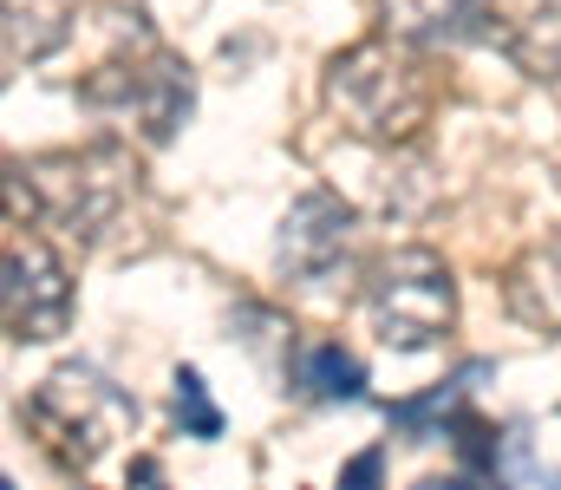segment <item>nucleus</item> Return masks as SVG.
Listing matches in <instances>:
<instances>
[{"mask_svg":"<svg viewBox=\"0 0 561 490\" xmlns=\"http://www.w3.org/2000/svg\"><path fill=\"white\" fill-rule=\"evenodd\" d=\"M26 425L46 438L53 458L92 471L118 438L138 432V399L125 386H112L105 373L92 366H59L33 399H26Z\"/></svg>","mask_w":561,"mask_h":490,"instance_id":"3","label":"nucleus"},{"mask_svg":"<svg viewBox=\"0 0 561 490\" xmlns=\"http://www.w3.org/2000/svg\"><path fill=\"white\" fill-rule=\"evenodd\" d=\"M510 315L536 333H561V229L510 269Z\"/></svg>","mask_w":561,"mask_h":490,"instance_id":"9","label":"nucleus"},{"mask_svg":"<svg viewBox=\"0 0 561 490\" xmlns=\"http://www.w3.org/2000/svg\"><path fill=\"white\" fill-rule=\"evenodd\" d=\"M327 105L346 118V132L379 138V145H405L431 112V86H424L412 53H399L386 39H366V46H346L327 66Z\"/></svg>","mask_w":561,"mask_h":490,"instance_id":"2","label":"nucleus"},{"mask_svg":"<svg viewBox=\"0 0 561 490\" xmlns=\"http://www.w3.org/2000/svg\"><path fill=\"white\" fill-rule=\"evenodd\" d=\"M72 13L66 0H7V59H46L53 46H66Z\"/></svg>","mask_w":561,"mask_h":490,"instance_id":"12","label":"nucleus"},{"mask_svg":"<svg viewBox=\"0 0 561 490\" xmlns=\"http://www.w3.org/2000/svg\"><path fill=\"white\" fill-rule=\"evenodd\" d=\"M503 46L529 79H561V0H523L503 26Z\"/></svg>","mask_w":561,"mask_h":490,"instance_id":"11","label":"nucleus"},{"mask_svg":"<svg viewBox=\"0 0 561 490\" xmlns=\"http://www.w3.org/2000/svg\"><path fill=\"white\" fill-rule=\"evenodd\" d=\"M386 39L399 46H470L490 33V7L483 0H379Z\"/></svg>","mask_w":561,"mask_h":490,"instance_id":"8","label":"nucleus"},{"mask_svg":"<svg viewBox=\"0 0 561 490\" xmlns=\"http://www.w3.org/2000/svg\"><path fill=\"white\" fill-rule=\"evenodd\" d=\"M419 490H477V485H470V478H424Z\"/></svg>","mask_w":561,"mask_h":490,"instance_id":"16","label":"nucleus"},{"mask_svg":"<svg viewBox=\"0 0 561 490\" xmlns=\"http://www.w3.org/2000/svg\"><path fill=\"white\" fill-rule=\"evenodd\" d=\"M0 308L13 340H59L72 327V282L59 269V255L39 236H13L7 242V282H0Z\"/></svg>","mask_w":561,"mask_h":490,"instance_id":"6","label":"nucleus"},{"mask_svg":"<svg viewBox=\"0 0 561 490\" xmlns=\"http://www.w3.org/2000/svg\"><path fill=\"white\" fill-rule=\"evenodd\" d=\"M170 406H176V425H183L190 438H222V406L209 399V386H203L196 366H176V379H170Z\"/></svg>","mask_w":561,"mask_h":490,"instance_id":"13","label":"nucleus"},{"mask_svg":"<svg viewBox=\"0 0 561 490\" xmlns=\"http://www.w3.org/2000/svg\"><path fill=\"white\" fill-rule=\"evenodd\" d=\"M379 471H386V452H359V458L340 471V490H379Z\"/></svg>","mask_w":561,"mask_h":490,"instance_id":"14","label":"nucleus"},{"mask_svg":"<svg viewBox=\"0 0 561 490\" xmlns=\"http://www.w3.org/2000/svg\"><path fill=\"white\" fill-rule=\"evenodd\" d=\"M353 249V203L333 190H307L275 229V269L287 282H327Z\"/></svg>","mask_w":561,"mask_h":490,"instance_id":"7","label":"nucleus"},{"mask_svg":"<svg viewBox=\"0 0 561 490\" xmlns=\"http://www.w3.org/2000/svg\"><path fill=\"white\" fill-rule=\"evenodd\" d=\"M366 321L399 353L437 346L450 333V321H457V282H450L444 255L392 249L386 262H373V275H366Z\"/></svg>","mask_w":561,"mask_h":490,"instance_id":"4","label":"nucleus"},{"mask_svg":"<svg viewBox=\"0 0 561 490\" xmlns=\"http://www.w3.org/2000/svg\"><path fill=\"white\" fill-rule=\"evenodd\" d=\"M131 151H118V145H85V151H46V158H26L13 163V176H7V190H26V209L39 216V223H53V229H66V236H79V242H99L112 223H118V209H125V196H131Z\"/></svg>","mask_w":561,"mask_h":490,"instance_id":"1","label":"nucleus"},{"mask_svg":"<svg viewBox=\"0 0 561 490\" xmlns=\"http://www.w3.org/2000/svg\"><path fill=\"white\" fill-rule=\"evenodd\" d=\"M125 490H170V478H163V465H157V458H138V465H131V478H125Z\"/></svg>","mask_w":561,"mask_h":490,"instance_id":"15","label":"nucleus"},{"mask_svg":"<svg viewBox=\"0 0 561 490\" xmlns=\"http://www.w3.org/2000/svg\"><path fill=\"white\" fill-rule=\"evenodd\" d=\"M79 92H85V105H99V112H125V118H138L150 145L176 138V125H183L190 105H196L190 66L170 59V53H157V46H150L144 59H112V66H99Z\"/></svg>","mask_w":561,"mask_h":490,"instance_id":"5","label":"nucleus"},{"mask_svg":"<svg viewBox=\"0 0 561 490\" xmlns=\"http://www.w3.org/2000/svg\"><path fill=\"white\" fill-rule=\"evenodd\" d=\"M287 373H294V392H307V399H320V406L359 399V386H366V366H359L340 340H300L294 360H287Z\"/></svg>","mask_w":561,"mask_h":490,"instance_id":"10","label":"nucleus"}]
</instances>
